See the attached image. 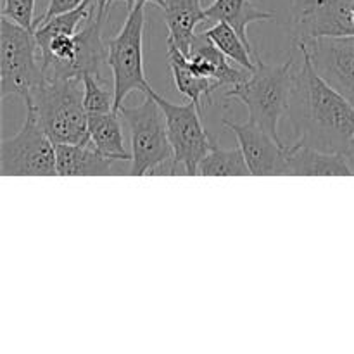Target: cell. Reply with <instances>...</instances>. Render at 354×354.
I'll use <instances>...</instances> for the list:
<instances>
[{
    "label": "cell",
    "mask_w": 354,
    "mask_h": 354,
    "mask_svg": "<svg viewBox=\"0 0 354 354\" xmlns=\"http://www.w3.org/2000/svg\"><path fill=\"white\" fill-rule=\"evenodd\" d=\"M206 37L211 38L214 45L227 55L228 59H232L234 62H237L241 68L249 69V71H254L256 69V61H252L251 55H254L251 52V48L245 45V41L242 40L241 35L234 30L228 23H216L211 28L203 31Z\"/></svg>",
    "instance_id": "cell-20"
},
{
    "label": "cell",
    "mask_w": 354,
    "mask_h": 354,
    "mask_svg": "<svg viewBox=\"0 0 354 354\" xmlns=\"http://www.w3.org/2000/svg\"><path fill=\"white\" fill-rule=\"evenodd\" d=\"M320 37H354V0H294V47Z\"/></svg>",
    "instance_id": "cell-9"
},
{
    "label": "cell",
    "mask_w": 354,
    "mask_h": 354,
    "mask_svg": "<svg viewBox=\"0 0 354 354\" xmlns=\"http://www.w3.org/2000/svg\"><path fill=\"white\" fill-rule=\"evenodd\" d=\"M37 111L41 127L57 144H86L88 114L83 106V82L80 76L45 80L26 100Z\"/></svg>",
    "instance_id": "cell-3"
},
{
    "label": "cell",
    "mask_w": 354,
    "mask_h": 354,
    "mask_svg": "<svg viewBox=\"0 0 354 354\" xmlns=\"http://www.w3.org/2000/svg\"><path fill=\"white\" fill-rule=\"evenodd\" d=\"M275 17L273 10H265L256 7L251 0H213L209 7H206V21L204 23H228L245 41L254 57H258V50L252 47L249 40L248 28L251 23L258 21H270Z\"/></svg>",
    "instance_id": "cell-16"
},
{
    "label": "cell",
    "mask_w": 354,
    "mask_h": 354,
    "mask_svg": "<svg viewBox=\"0 0 354 354\" xmlns=\"http://www.w3.org/2000/svg\"><path fill=\"white\" fill-rule=\"evenodd\" d=\"M166 48H168L169 71H171L175 86L187 99H190V102L196 104L197 109L204 116V100L211 102L213 100V93L216 90L223 88V86L216 80L206 78V76H201L197 73H194L185 64V54L173 41L166 40Z\"/></svg>",
    "instance_id": "cell-17"
},
{
    "label": "cell",
    "mask_w": 354,
    "mask_h": 354,
    "mask_svg": "<svg viewBox=\"0 0 354 354\" xmlns=\"http://www.w3.org/2000/svg\"><path fill=\"white\" fill-rule=\"evenodd\" d=\"M57 175L59 176H111L121 175L120 159H113L97 151L90 142L86 144H57Z\"/></svg>",
    "instance_id": "cell-13"
},
{
    "label": "cell",
    "mask_w": 354,
    "mask_h": 354,
    "mask_svg": "<svg viewBox=\"0 0 354 354\" xmlns=\"http://www.w3.org/2000/svg\"><path fill=\"white\" fill-rule=\"evenodd\" d=\"M245 82L225 88L223 99L239 100L248 107L249 121L280 140L279 123L289 111L294 85V57L283 64H268L261 55ZM282 142V140H280Z\"/></svg>",
    "instance_id": "cell-2"
},
{
    "label": "cell",
    "mask_w": 354,
    "mask_h": 354,
    "mask_svg": "<svg viewBox=\"0 0 354 354\" xmlns=\"http://www.w3.org/2000/svg\"><path fill=\"white\" fill-rule=\"evenodd\" d=\"M82 82L83 106H85V111L88 116L116 111V95H114V90L104 88L102 80H99L92 73H83Z\"/></svg>",
    "instance_id": "cell-21"
},
{
    "label": "cell",
    "mask_w": 354,
    "mask_h": 354,
    "mask_svg": "<svg viewBox=\"0 0 354 354\" xmlns=\"http://www.w3.org/2000/svg\"><path fill=\"white\" fill-rule=\"evenodd\" d=\"M151 90L144 93L145 99L140 106H123L118 111L130 128V176H145L149 173L168 175L173 161V147L168 138L166 118Z\"/></svg>",
    "instance_id": "cell-4"
},
{
    "label": "cell",
    "mask_w": 354,
    "mask_h": 354,
    "mask_svg": "<svg viewBox=\"0 0 354 354\" xmlns=\"http://www.w3.org/2000/svg\"><path fill=\"white\" fill-rule=\"evenodd\" d=\"M351 161L342 154L317 151L306 145L287 147V176H353Z\"/></svg>",
    "instance_id": "cell-14"
},
{
    "label": "cell",
    "mask_w": 354,
    "mask_h": 354,
    "mask_svg": "<svg viewBox=\"0 0 354 354\" xmlns=\"http://www.w3.org/2000/svg\"><path fill=\"white\" fill-rule=\"evenodd\" d=\"M201 176H249L248 161L241 147L223 149L218 145L214 138H211V145L207 154L201 161Z\"/></svg>",
    "instance_id": "cell-19"
},
{
    "label": "cell",
    "mask_w": 354,
    "mask_h": 354,
    "mask_svg": "<svg viewBox=\"0 0 354 354\" xmlns=\"http://www.w3.org/2000/svg\"><path fill=\"white\" fill-rule=\"evenodd\" d=\"M351 165H353V169H354V152H353V156H351Z\"/></svg>",
    "instance_id": "cell-25"
},
{
    "label": "cell",
    "mask_w": 354,
    "mask_h": 354,
    "mask_svg": "<svg viewBox=\"0 0 354 354\" xmlns=\"http://www.w3.org/2000/svg\"><path fill=\"white\" fill-rule=\"evenodd\" d=\"M221 123L237 137L244 152L251 176H287V145L251 123L221 120Z\"/></svg>",
    "instance_id": "cell-11"
},
{
    "label": "cell",
    "mask_w": 354,
    "mask_h": 354,
    "mask_svg": "<svg viewBox=\"0 0 354 354\" xmlns=\"http://www.w3.org/2000/svg\"><path fill=\"white\" fill-rule=\"evenodd\" d=\"M145 6H128V16L118 35L106 40L107 66L113 75L116 111L123 107L131 92L147 93L152 88L144 71Z\"/></svg>",
    "instance_id": "cell-6"
},
{
    "label": "cell",
    "mask_w": 354,
    "mask_h": 354,
    "mask_svg": "<svg viewBox=\"0 0 354 354\" xmlns=\"http://www.w3.org/2000/svg\"><path fill=\"white\" fill-rule=\"evenodd\" d=\"M45 80L35 31L0 17V100L21 97L26 102Z\"/></svg>",
    "instance_id": "cell-5"
},
{
    "label": "cell",
    "mask_w": 354,
    "mask_h": 354,
    "mask_svg": "<svg viewBox=\"0 0 354 354\" xmlns=\"http://www.w3.org/2000/svg\"><path fill=\"white\" fill-rule=\"evenodd\" d=\"M168 38L183 54H189L196 38V28L206 21V9L201 0H165L162 6Z\"/></svg>",
    "instance_id": "cell-15"
},
{
    "label": "cell",
    "mask_w": 354,
    "mask_h": 354,
    "mask_svg": "<svg viewBox=\"0 0 354 354\" xmlns=\"http://www.w3.org/2000/svg\"><path fill=\"white\" fill-rule=\"evenodd\" d=\"M151 93L165 114L168 138L173 147V161L168 175H199L201 161L211 145V137L203 124V114L194 102L175 104L154 90H151Z\"/></svg>",
    "instance_id": "cell-8"
},
{
    "label": "cell",
    "mask_w": 354,
    "mask_h": 354,
    "mask_svg": "<svg viewBox=\"0 0 354 354\" xmlns=\"http://www.w3.org/2000/svg\"><path fill=\"white\" fill-rule=\"evenodd\" d=\"M185 64L197 75L220 82L223 88L245 82L252 73L249 69H241L228 64L227 55L204 33L196 35L192 45H190V52L185 55Z\"/></svg>",
    "instance_id": "cell-12"
},
{
    "label": "cell",
    "mask_w": 354,
    "mask_h": 354,
    "mask_svg": "<svg viewBox=\"0 0 354 354\" xmlns=\"http://www.w3.org/2000/svg\"><path fill=\"white\" fill-rule=\"evenodd\" d=\"M301 64L294 69L289 114L297 144L317 151L342 154L351 161L354 152V106L328 85L315 69L310 52L299 47Z\"/></svg>",
    "instance_id": "cell-1"
},
{
    "label": "cell",
    "mask_w": 354,
    "mask_h": 354,
    "mask_svg": "<svg viewBox=\"0 0 354 354\" xmlns=\"http://www.w3.org/2000/svg\"><path fill=\"white\" fill-rule=\"evenodd\" d=\"M35 2L37 0H3L2 16L35 31Z\"/></svg>",
    "instance_id": "cell-22"
},
{
    "label": "cell",
    "mask_w": 354,
    "mask_h": 354,
    "mask_svg": "<svg viewBox=\"0 0 354 354\" xmlns=\"http://www.w3.org/2000/svg\"><path fill=\"white\" fill-rule=\"evenodd\" d=\"M299 47L310 52L318 75L354 106V37H320Z\"/></svg>",
    "instance_id": "cell-10"
},
{
    "label": "cell",
    "mask_w": 354,
    "mask_h": 354,
    "mask_svg": "<svg viewBox=\"0 0 354 354\" xmlns=\"http://www.w3.org/2000/svg\"><path fill=\"white\" fill-rule=\"evenodd\" d=\"M82 2L83 0H50L47 6V10H45V12L41 14L40 17H37V21H35V28H37L38 24L48 21L50 17L59 16V14H64V12H68V10L76 9V7H78Z\"/></svg>",
    "instance_id": "cell-23"
},
{
    "label": "cell",
    "mask_w": 354,
    "mask_h": 354,
    "mask_svg": "<svg viewBox=\"0 0 354 354\" xmlns=\"http://www.w3.org/2000/svg\"><path fill=\"white\" fill-rule=\"evenodd\" d=\"M121 114L118 111L88 116L90 144L104 156L120 161H131V154L124 147Z\"/></svg>",
    "instance_id": "cell-18"
},
{
    "label": "cell",
    "mask_w": 354,
    "mask_h": 354,
    "mask_svg": "<svg viewBox=\"0 0 354 354\" xmlns=\"http://www.w3.org/2000/svg\"><path fill=\"white\" fill-rule=\"evenodd\" d=\"M127 2V6H133V3H144V6H147V3H154V6L161 7L165 6V0H124Z\"/></svg>",
    "instance_id": "cell-24"
},
{
    "label": "cell",
    "mask_w": 354,
    "mask_h": 354,
    "mask_svg": "<svg viewBox=\"0 0 354 354\" xmlns=\"http://www.w3.org/2000/svg\"><path fill=\"white\" fill-rule=\"evenodd\" d=\"M2 176H55V144L41 127L37 111L26 106V118L14 137L0 142Z\"/></svg>",
    "instance_id": "cell-7"
}]
</instances>
